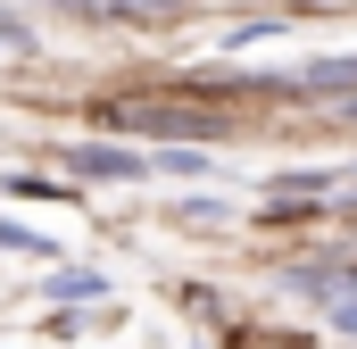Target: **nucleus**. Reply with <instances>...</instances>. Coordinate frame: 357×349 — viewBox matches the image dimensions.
<instances>
[{"instance_id":"f257e3e1","label":"nucleus","mask_w":357,"mask_h":349,"mask_svg":"<svg viewBox=\"0 0 357 349\" xmlns=\"http://www.w3.org/2000/svg\"><path fill=\"white\" fill-rule=\"evenodd\" d=\"M108 125H142V133H158V142H216L225 133V117H208V108H183V100H116V108H100Z\"/></svg>"},{"instance_id":"f03ea898","label":"nucleus","mask_w":357,"mask_h":349,"mask_svg":"<svg viewBox=\"0 0 357 349\" xmlns=\"http://www.w3.org/2000/svg\"><path fill=\"white\" fill-rule=\"evenodd\" d=\"M67 167H75V174H100V183H142L158 158H142V150H116V142H84V150H67Z\"/></svg>"},{"instance_id":"7ed1b4c3","label":"nucleus","mask_w":357,"mask_h":349,"mask_svg":"<svg viewBox=\"0 0 357 349\" xmlns=\"http://www.w3.org/2000/svg\"><path fill=\"white\" fill-rule=\"evenodd\" d=\"M42 299H59V308H75V299H108V274H100V266H59V274L42 283Z\"/></svg>"},{"instance_id":"20e7f679","label":"nucleus","mask_w":357,"mask_h":349,"mask_svg":"<svg viewBox=\"0 0 357 349\" xmlns=\"http://www.w3.org/2000/svg\"><path fill=\"white\" fill-rule=\"evenodd\" d=\"M158 174H208L199 150H158Z\"/></svg>"},{"instance_id":"39448f33","label":"nucleus","mask_w":357,"mask_h":349,"mask_svg":"<svg viewBox=\"0 0 357 349\" xmlns=\"http://www.w3.org/2000/svg\"><path fill=\"white\" fill-rule=\"evenodd\" d=\"M0 250H25V258H42V233H25V225H0Z\"/></svg>"},{"instance_id":"423d86ee","label":"nucleus","mask_w":357,"mask_h":349,"mask_svg":"<svg viewBox=\"0 0 357 349\" xmlns=\"http://www.w3.org/2000/svg\"><path fill=\"white\" fill-rule=\"evenodd\" d=\"M150 8H183V0H108V17H150Z\"/></svg>"},{"instance_id":"0eeeda50","label":"nucleus","mask_w":357,"mask_h":349,"mask_svg":"<svg viewBox=\"0 0 357 349\" xmlns=\"http://www.w3.org/2000/svg\"><path fill=\"white\" fill-rule=\"evenodd\" d=\"M33 34H25V17H0V50H25Z\"/></svg>"},{"instance_id":"6e6552de","label":"nucleus","mask_w":357,"mask_h":349,"mask_svg":"<svg viewBox=\"0 0 357 349\" xmlns=\"http://www.w3.org/2000/svg\"><path fill=\"white\" fill-rule=\"evenodd\" d=\"M333 325H341V333H349V341H357V291H349V299H341V308H333Z\"/></svg>"},{"instance_id":"1a4fd4ad","label":"nucleus","mask_w":357,"mask_h":349,"mask_svg":"<svg viewBox=\"0 0 357 349\" xmlns=\"http://www.w3.org/2000/svg\"><path fill=\"white\" fill-rule=\"evenodd\" d=\"M349 183H357V174H349Z\"/></svg>"}]
</instances>
